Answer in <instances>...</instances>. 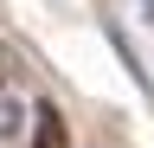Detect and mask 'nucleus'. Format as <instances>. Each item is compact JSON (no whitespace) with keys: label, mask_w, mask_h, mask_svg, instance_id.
<instances>
[{"label":"nucleus","mask_w":154,"mask_h":148,"mask_svg":"<svg viewBox=\"0 0 154 148\" xmlns=\"http://www.w3.org/2000/svg\"><path fill=\"white\" fill-rule=\"evenodd\" d=\"M71 129H64V109L58 103H32V148H64Z\"/></svg>","instance_id":"nucleus-1"},{"label":"nucleus","mask_w":154,"mask_h":148,"mask_svg":"<svg viewBox=\"0 0 154 148\" xmlns=\"http://www.w3.org/2000/svg\"><path fill=\"white\" fill-rule=\"evenodd\" d=\"M0 77H7V71H0Z\"/></svg>","instance_id":"nucleus-3"},{"label":"nucleus","mask_w":154,"mask_h":148,"mask_svg":"<svg viewBox=\"0 0 154 148\" xmlns=\"http://www.w3.org/2000/svg\"><path fill=\"white\" fill-rule=\"evenodd\" d=\"M19 135H26V103L0 84V142H19Z\"/></svg>","instance_id":"nucleus-2"}]
</instances>
